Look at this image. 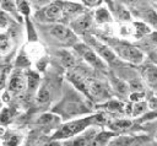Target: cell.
<instances>
[{"label":"cell","mask_w":157,"mask_h":146,"mask_svg":"<svg viewBox=\"0 0 157 146\" xmlns=\"http://www.w3.org/2000/svg\"><path fill=\"white\" fill-rule=\"evenodd\" d=\"M50 98V94H49V91L48 88L45 87H42L39 91H38V94H37V101L39 103H47Z\"/></svg>","instance_id":"cell-26"},{"label":"cell","mask_w":157,"mask_h":146,"mask_svg":"<svg viewBox=\"0 0 157 146\" xmlns=\"http://www.w3.org/2000/svg\"><path fill=\"white\" fill-rule=\"evenodd\" d=\"M59 55H60V59H61V61H63V64H64L65 66H71V65H74L75 60H74V56H72L70 53H67V52H60Z\"/></svg>","instance_id":"cell-25"},{"label":"cell","mask_w":157,"mask_h":146,"mask_svg":"<svg viewBox=\"0 0 157 146\" xmlns=\"http://www.w3.org/2000/svg\"><path fill=\"white\" fill-rule=\"evenodd\" d=\"M145 136H118L115 139H112L107 146H139Z\"/></svg>","instance_id":"cell-12"},{"label":"cell","mask_w":157,"mask_h":146,"mask_svg":"<svg viewBox=\"0 0 157 146\" xmlns=\"http://www.w3.org/2000/svg\"><path fill=\"white\" fill-rule=\"evenodd\" d=\"M147 117H157V112H155V113H151V114H148Z\"/></svg>","instance_id":"cell-34"},{"label":"cell","mask_w":157,"mask_h":146,"mask_svg":"<svg viewBox=\"0 0 157 146\" xmlns=\"http://www.w3.org/2000/svg\"><path fill=\"white\" fill-rule=\"evenodd\" d=\"M109 47L117 54L119 59L129 61L131 64H140L144 60V53L135 45L123 42V40H112Z\"/></svg>","instance_id":"cell-2"},{"label":"cell","mask_w":157,"mask_h":146,"mask_svg":"<svg viewBox=\"0 0 157 146\" xmlns=\"http://www.w3.org/2000/svg\"><path fill=\"white\" fill-rule=\"evenodd\" d=\"M59 121H60V118L58 115L47 113V114H42L37 123L40 125H54V124H58Z\"/></svg>","instance_id":"cell-17"},{"label":"cell","mask_w":157,"mask_h":146,"mask_svg":"<svg viewBox=\"0 0 157 146\" xmlns=\"http://www.w3.org/2000/svg\"><path fill=\"white\" fill-rule=\"evenodd\" d=\"M83 12V7L78 4L70 2V1H63V22H71L75 17H77L80 13Z\"/></svg>","instance_id":"cell-11"},{"label":"cell","mask_w":157,"mask_h":146,"mask_svg":"<svg viewBox=\"0 0 157 146\" xmlns=\"http://www.w3.org/2000/svg\"><path fill=\"white\" fill-rule=\"evenodd\" d=\"M0 9L5 12H11V13L17 12L16 0H0Z\"/></svg>","instance_id":"cell-21"},{"label":"cell","mask_w":157,"mask_h":146,"mask_svg":"<svg viewBox=\"0 0 157 146\" xmlns=\"http://www.w3.org/2000/svg\"><path fill=\"white\" fill-rule=\"evenodd\" d=\"M103 0H82V4L87 7H96L98 6Z\"/></svg>","instance_id":"cell-28"},{"label":"cell","mask_w":157,"mask_h":146,"mask_svg":"<svg viewBox=\"0 0 157 146\" xmlns=\"http://www.w3.org/2000/svg\"><path fill=\"white\" fill-rule=\"evenodd\" d=\"M2 102H4V101H2V98H0V109L2 108Z\"/></svg>","instance_id":"cell-35"},{"label":"cell","mask_w":157,"mask_h":146,"mask_svg":"<svg viewBox=\"0 0 157 146\" xmlns=\"http://www.w3.org/2000/svg\"><path fill=\"white\" fill-rule=\"evenodd\" d=\"M0 146H2V145H1V141H0Z\"/></svg>","instance_id":"cell-36"},{"label":"cell","mask_w":157,"mask_h":146,"mask_svg":"<svg viewBox=\"0 0 157 146\" xmlns=\"http://www.w3.org/2000/svg\"><path fill=\"white\" fill-rule=\"evenodd\" d=\"M1 140V145L2 146H20V144L22 142V135L17 131H6L2 135Z\"/></svg>","instance_id":"cell-13"},{"label":"cell","mask_w":157,"mask_h":146,"mask_svg":"<svg viewBox=\"0 0 157 146\" xmlns=\"http://www.w3.org/2000/svg\"><path fill=\"white\" fill-rule=\"evenodd\" d=\"M36 18L48 23H63V1H55L45 5L36 13Z\"/></svg>","instance_id":"cell-6"},{"label":"cell","mask_w":157,"mask_h":146,"mask_svg":"<svg viewBox=\"0 0 157 146\" xmlns=\"http://www.w3.org/2000/svg\"><path fill=\"white\" fill-rule=\"evenodd\" d=\"M103 107H105V109L109 112H124L125 108V106L119 101H109L105 104H103Z\"/></svg>","instance_id":"cell-22"},{"label":"cell","mask_w":157,"mask_h":146,"mask_svg":"<svg viewBox=\"0 0 157 146\" xmlns=\"http://www.w3.org/2000/svg\"><path fill=\"white\" fill-rule=\"evenodd\" d=\"M86 37V42H87V44L102 58V60L104 61V63H107V64H109V65H118L120 61V59L117 56V54L113 52V49L108 45V44H105V43H103V42H101V40H98L97 38H94V37H92V36H85Z\"/></svg>","instance_id":"cell-4"},{"label":"cell","mask_w":157,"mask_h":146,"mask_svg":"<svg viewBox=\"0 0 157 146\" xmlns=\"http://www.w3.org/2000/svg\"><path fill=\"white\" fill-rule=\"evenodd\" d=\"M109 129L112 131H120V130H126L131 126V121L130 120H125V119H117V120H113L108 124Z\"/></svg>","instance_id":"cell-16"},{"label":"cell","mask_w":157,"mask_h":146,"mask_svg":"<svg viewBox=\"0 0 157 146\" xmlns=\"http://www.w3.org/2000/svg\"><path fill=\"white\" fill-rule=\"evenodd\" d=\"M28 1L36 7H44L47 5V0H28Z\"/></svg>","instance_id":"cell-30"},{"label":"cell","mask_w":157,"mask_h":146,"mask_svg":"<svg viewBox=\"0 0 157 146\" xmlns=\"http://www.w3.org/2000/svg\"><path fill=\"white\" fill-rule=\"evenodd\" d=\"M7 93L12 96H17L22 93L27 88V77L26 72L21 69H16L11 72L7 81Z\"/></svg>","instance_id":"cell-8"},{"label":"cell","mask_w":157,"mask_h":146,"mask_svg":"<svg viewBox=\"0 0 157 146\" xmlns=\"http://www.w3.org/2000/svg\"><path fill=\"white\" fill-rule=\"evenodd\" d=\"M142 80L152 90H157V66L152 64H146L141 67Z\"/></svg>","instance_id":"cell-10"},{"label":"cell","mask_w":157,"mask_h":146,"mask_svg":"<svg viewBox=\"0 0 157 146\" xmlns=\"http://www.w3.org/2000/svg\"><path fill=\"white\" fill-rule=\"evenodd\" d=\"M4 134H5V129H4V128L0 125V139L2 137V135H4Z\"/></svg>","instance_id":"cell-32"},{"label":"cell","mask_w":157,"mask_h":146,"mask_svg":"<svg viewBox=\"0 0 157 146\" xmlns=\"http://www.w3.org/2000/svg\"><path fill=\"white\" fill-rule=\"evenodd\" d=\"M129 108H130V110L128 113H131L132 117H137V115H140V114H142L147 110V104L145 102L139 101V102H135L134 106H130Z\"/></svg>","instance_id":"cell-20"},{"label":"cell","mask_w":157,"mask_h":146,"mask_svg":"<svg viewBox=\"0 0 157 146\" xmlns=\"http://www.w3.org/2000/svg\"><path fill=\"white\" fill-rule=\"evenodd\" d=\"M105 121V119L103 118L102 114H94V115H90V117H85V118H78L75 120H70L66 121L65 124H63L52 136V140H67L71 139L78 134H81L82 131H85L90 125H99L103 124Z\"/></svg>","instance_id":"cell-1"},{"label":"cell","mask_w":157,"mask_h":146,"mask_svg":"<svg viewBox=\"0 0 157 146\" xmlns=\"http://www.w3.org/2000/svg\"><path fill=\"white\" fill-rule=\"evenodd\" d=\"M124 2H126L128 5H134V4H136V2H139L140 0H123Z\"/></svg>","instance_id":"cell-31"},{"label":"cell","mask_w":157,"mask_h":146,"mask_svg":"<svg viewBox=\"0 0 157 146\" xmlns=\"http://www.w3.org/2000/svg\"><path fill=\"white\" fill-rule=\"evenodd\" d=\"M54 112L59 113L63 117V119H70L77 115L90 113V108H87V106L78 99H67L60 103L54 109Z\"/></svg>","instance_id":"cell-5"},{"label":"cell","mask_w":157,"mask_h":146,"mask_svg":"<svg viewBox=\"0 0 157 146\" xmlns=\"http://www.w3.org/2000/svg\"><path fill=\"white\" fill-rule=\"evenodd\" d=\"M26 77H27V90L34 92L39 85V75L36 71H27Z\"/></svg>","instance_id":"cell-15"},{"label":"cell","mask_w":157,"mask_h":146,"mask_svg":"<svg viewBox=\"0 0 157 146\" xmlns=\"http://www.w3.org/2000/svg\"><path fill=\"white\" fill-rule=\"evenodd\" d=\"M153 136H155V139L157 140V125H156V128H155V133H153Z\"/></svg>","instance_id":"cell-33"},{"label":"cell","mask_w":157,"mask_h":146,"mask_svg":"<svg viewBox=\"0 0 157 146\" xmlns=\"http://www.w3.org/2000/svg\"><path fill=\"white\" fill-rule=\"evenodd\" d=\"M47 32L50 36V38H53V40L60 45L74 47L77 43V34H75L70 27L61 22L50 23L47 28Z\"/></svg>","instance_id":"cell-3"},{"label":"cell","mask_w":157,"mask_h":146,"mask_svg":"<svg viewBox=\"0 0 157 146\" xmlns=\"http://www.w3.org/2000/svg\"><path fill=\"white\" fill-rule=\"evenodd\" d=\"M112 82H113V87L120 93V94H128L130 87L129 85H126L123 80L118 79V77H112Z\"/></svg>","instance_id":"cell-19"},{"label":"cell","mask_w":157,"mask_h":146,"mask_svg":"<svg viewBox=\"0 0 157 146\" xmlns=\"http://www.w3.org/2000/svg\"><path fill=\"white\" fill-rule=\"evenodd\" d=\"M12 48L11 39L7 34H0V54L5 55L7 54Z\"/></svg>","instance_id":"cell-18"},{"label":"cell","mask_w":157,"mask_h":146,"mask_svg":"<svg viewBox=\"0 0 157 146\" xmlns=\"http://www.w3.org/2000/svg\"><path fill=\"white\" fill-rule=\"evenodd\" d=\"M12 110L10 108H1L0 109V125H5L9 124L12 119Z\"/></svg>","instance_id":"cell-23"},{"label":"cell","mask_w":157,"mask_h":146,"mask_svg":"<svg viewBox=\"0 0 157 146\" xmlns=\"http://www.w3.org/2000/svg\"><path fill=\"white\" fill-rule=\"evenodd\" d=\"M75 52L92 67L103 70L105 69V63L102 60V58L87 44V43H76L74 45Z\"/></svg>","instance_id":"cell-7"},{"label":"cell","mask_w":157,"mask_h":146,"mask_svg":"<svg viewBox=\"0 0 157 146\" xmlns=\"http://www.w3.org/2000/svg\"><path fill=\"white\" fill-rule=\"evenodd\" d=\"M16 5H17V10H20L22 13L25 15L29 13V6L26 0H16Z\"/></svg>","instance_id":"cell-27"},{"label":"cell","mask_w":157,"mask_h":146,"mask_svg":"<svg viewBox=\"0 0 157 146\" xmlns=\"http://www.w3.org/2000/svg\"><path fill=\"white\" fill-rule=\"evenodd\" d=\"M93 23V17L91 13L88 12H82L80 13L77 17H75L71 22H70V28L72 29V32L75 34H82L86 36L88 33V31L91 29Z\"/></svg>","instance_id":"cell-9"},{"label":"cell","mask_w":157,"mask_h":146,"mask_svg":"<svg viewBox=\"0 0 157 146\" xmlns=\"http://www.w3.org/2000/svg\"><path fill=\"white\" fill-rule=\"evenodd\" d=\"M6 87V71L2 70L0 72V91H2Z\"/></svg>","instance_id":"cell-29"},{"label":"cell","mask_w":157,"mask_h":146,"mask_svg":"<svg viewBox=\"0 0 157 146\" xmlns=\"http://www.w3.org/2000/svg\"><path fill=\"white\" fill-rule=\"evenodd\" d=\"M134 27H135V32H136L135 36L136 37H142V36L150 33V28L146 25L141 23V22H135L134 23Z\"/></svg>","instance_id":"cell-24"},{"label":"cell","mask_w":157,"mask_h":146,"mask_svg":"<svg viewBox=\"0 0 157 146\" xmlns=\"http://www.w3.org/2000/svg\"><path fill=\"white\" fill-rule=\"evenodd\" d=\"M93 20L99 23V25H103V23H108L112 21V16H110V12L108 11L107 7H98L94 13H93Z\"/></svg>","instance_id":"cell-14"}]
</instances>
